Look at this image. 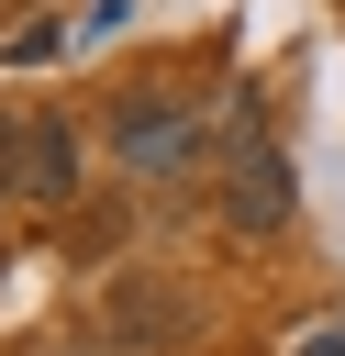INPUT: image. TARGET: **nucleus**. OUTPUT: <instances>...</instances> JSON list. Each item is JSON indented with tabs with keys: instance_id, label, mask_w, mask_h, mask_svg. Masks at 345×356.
<instances>
[{
	"instance_id": "obj_1",
	"label": "nucleus",
	"mask_w": 345,
	"mask_h": 356,
	"mask_svg": "<svg viewBox=\"0 0 345 356\" xmlns=\"http://www.w3.org/2000/svg\"><path fill=\"white\" fill-rule=\"evenodd\" d=\"M211 211H223V234H245V245H256V234H289V211H300V189H289V156L245 134V145L223 156V178H211Z\"/></svg>"
},
{
	"instance_id": "obj_2",
	"label": "nucleus",
	"mask_w": 345,
	"mask_h": 356,
	"mask_svg": "<svg viewBox=\"0 0 345 356\" xmlns=\"http://www.w3.org/2000/svg\"><path fill=\"white\" fill-rule=\"evenodd\" d=\"M111 156H122V178H178V167H200V111L145 89L111 111Z\"/></svg>"
},
{
	"instance_id": "obj_3",
	"label": "nucleus",
	"mask_w": 345,
	"mask_h": 356,
	"mask_svg": "<svg viewBox=\"0 0 345 356\" xmlns=\"http://www.w3.org/2000/svg\"><path fill=\"white\" fill-rule=\"evenodd\" d=\"M11 189L22 200H78V122L67 111H22L11 122Z\"/></svg>"
},
{
	"instance_id": "obj_4",
	"label": "nucleus",
	"mask_w": 345,
	"mask_h": 356,
	"mask_svg": "<svg viewBox=\"0 0 345 356\" xmlns=\"http://www.w3.org/2000/svg\"><path fill=\"white\" fill-rule=\"evenodd\" d=\"M167 323H178V300H156L145 278H122V289H111V334H122V345H156Z\"/></svg>"
},
{
	"instance_id": "obj_5",
	"label": "nucleus",
	"mask_w": 345,
	"mask_h": 356,
	"mask_svg": "<svg viewBox=\"0 0 345 356\" xmlns=\"http://www.w3.org/2000/svg\"><path fill=\"white\" fill-rule=\"evenodd\" d=\"M0 189H11V122H0Z\"/></svg>"
}]
</instances>
